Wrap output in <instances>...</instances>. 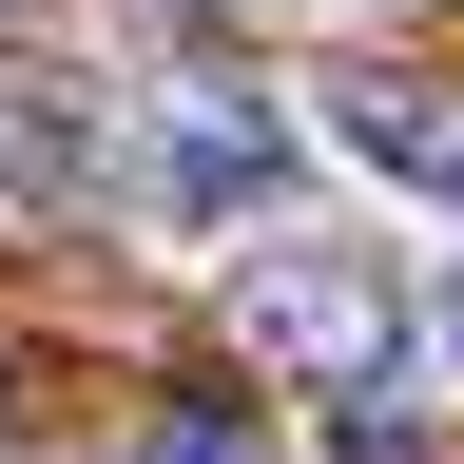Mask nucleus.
Listing matches in <instances>:
<instances>
[{"label":"nucleus","instance_id":"nucleus-5","mask_svg":"<svg viewBox=\"0 0 464 464\" xmlns=\"http://www.w3.org/2000/svg\"><path fill=\"white\" fill-rule=\"evenodd\" d=\"M0 174H39V194H58V174H78V116H58V97H0Z\"/></svg>","mask_w":464,"mask_h":464},{"label":"nucleus","instance_id":"nucleus-2","mask_svg":"<svg viewBox=\"0 0 464 464\" xmlns=\"http://www.w3.org/2000/svg\"><path fill=\"white\" fill-rule=\"evenodd\" d=\"M116 194H136L155 232H271L290 213V116L232 97V78H174L116 116Z\"/></svg>","mask_w":464,"mask_h":464},{"label":"nucleus","instance_id":"nucleus-4","mask_svg":"<svg viewBox=\"0 0 464 464\" xmlns=\"http://www.w3.org/2000/svg\"><path fill=\"white\" fill-rule=\"evenodd\" d=\"M136 464H290V445H271V426H232V406H155Z\"/></svg>","mask_w":464,"mask_h":464},{"label":"nucleus","instance_id":"nucleus-3","mask_svg":"<svg viewBox=\"0 0 464 464\" xmlns=\"http://www.w3.org/2000/svg\"><path fill=\"white\" fill-rule=\"evenodd\" d=\"M329 136L368 155V174H406V194L464 213V97L445 78H387V58H368V78H329Z\"/></svg>","mask_w":464,"mask_h":464},{"label":"nucleus","instance_id":"nucleus-1","mask_svg":"<svg viewBox=\"0 0 464 464\" xmlns=\"http://www.w3.org/2000/svg\"><path fill=\"white\" fill-rule=\"evenodd\" d=\"M232 329H252V368L290 387H387V348H406V290L368 232H271V252H232Z\"/></svg>","mask_w":464,"mask_h":464},{"label":"nucleus","instance_id":"nucleus-6","mask_svg":"<svg viewBox=\"0 0 464 464\" xmlns=\"http://www.w3.org/2000/svg\"><path fill=\"white\" fill-rule=\"evenodd\" d=\"M426 348H445V387H464V271H445V290H426Z\"/></svg>","mask_w":464,"mask_h":464}]
</instances>
